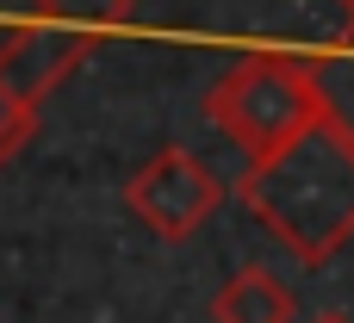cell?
<instances>
[{"label":"cell","instance_id":"obj_1","mask_svg":"<svg viewBox=\"0 0 354 323\" xmlns=\"http://www.w3.org/2000/svg\"><path fill=\"white\" fill-rule=\"evenodd\" d=\"M243 205L274 230V243L299 261H330L354 237V137L317 118L286 149L249 162Z\"/></svg>","mask_w":354,"mask_h":323},{"label":"cell","instance_id":"obj_2","mask_svg":"<svg viewBox=\"0 0 354 323\" xmlns=\"http://www.w3.org/2000/svg\"><path fill=\"white\" fill-rule=\"evenodd\" d=\"M212 124L224 131V143L249 162L286 149L299 131H311L324 118L317 81H311V56L292 50H249L212 93H205Z\"/></svg>","mask_w":354,"mask_h":323},{"label":"cell","instance_id":"obj_3","mask_svg":"<svg viewBox=\"0 0 354 323\" xmlns=\"http://www.w3.org/2000/svg\"><path fill=\"white\" fill-rule=\"evenodd\" d=\"M218 199H224V181L193 156V149H162V156H149L131 181H124V205H131V218L149 230V237H162V243H187L212 212H218Z\"/></svg>","mask_w":354,"mask_h":323},{"label":"cell","instance_id":"obj_4","mask_svg":"<svg viewBox=\"0 0 354 323\" xmlns=\"http://www.w3.org/2000/svg\"><path fill=\"white\" fill-rule=\"evenodd\" d=\"M93 25H68V19H31V25H19L12 31V44L0 50V81H12L31 106H44V93L93 50Z\"/></svg>","mask_w":354,"mask_h":323},{"label":"cell","instance_id":"obj_5","mask_svg":"<svg viewBox=\"0 0 354 323\" xmlns=\"http://www.w3.org/2000/svg\"><path fill=\"white\" fill-rule=\"evenodd\" d=\"M212 317L218 323H292L299 317V299H292V286H280L268 268H243V274H230V280L218 286Z\"/></svg>","mask_w":354,"mask_h":323},{"label":"cell","instance_id":"obj_6","mask_svg":"<svg viewBox=\"0 0 354 323\" xmlns=\"http://www.w3.org/2000/svg\"><path fill=\"white\" fill-rule=\"evenodd\" d=\"M305 56H311V81H317L324 118L342 124L354 137V12H348V25H342L330 44H317V50H305Z\"/></svg>","mask_w":354,"mask_h":323},{"label":"cell","instance_id":"obj_7","mask_svg":"<svg viewBox=\"0 0 354 323\" xmlns=\"http://www.w3.org/2000/svg\"><path fill=\"white\" fill-rule=\"evenodd\" d=\"M31 131H37V106H31L12 81H0V162H12Z\"/></svg>","mask_w":354,"mask_h":323},{"label":"cell","instance_id":"obj_8","mask_svg":"<svg viewBox=\"0 0 354 323\" xmlns=\"http://www.w3.org/2000/svg\"><path fill=\"white\" fill-rule=\"evenodd\" d=\"M37 12L50 19H68V25H93V31H112L131 19V0H37Z\"/></svg>","mask_w":354,"mask_h":323},{"label":"cell","instance_id":"obj_9","mask_svg":"<svg viewBox=\"0 0 354 323\" xmlns=\"http://www.w3.org/2000/svg\"><path fill=\"white\" fill-rule=\"evenodd\" d=\"M317 323H342V317H317Z\"/></svg>","mask_w":354,"mask_h":323},{"label":"cell","instance_id":"obj_10","mask_svg":"<svg viewBox=\"0 0 354 323\" xmlns=\"http://www.w3.org/2000/svg\"><path fill=\"white\" fill-rule=\"evenodd\" d=\"M342 6H348V12H354V0H342Z\"/></svg>","mask_w":354,"mask_h":323}]
</instances>
